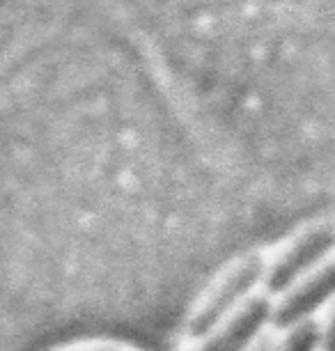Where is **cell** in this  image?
I'll return each instance as SVG.
<instances>
[{
    "label": "cell",
    "mask_w": 335,
    "mask_h": 351,
    "mask_svg": "<svg viewBox=\"0 0 335 351\" xmlns=\"http://www.w3.org/2000/svg\"><path fill=\"white\" fill-rule=\"evenodd\" d=\"M262 274V260L251 257V260L241 262L227 278H223V282L216 287L212 294L207 296V301L202 303L195 317L190 319L188 333L193 337L207 335L209 330L219 326V322L225 317V313L234 308V303L253 287L255 280Z\"/></svg>",
    "instance_id": "1"
},
{
    "label": "cell",
    "mask_w": 335,
    "mask_h": 351,
    "mask_svg": "<svg viewBox=\"0 0 335 351\" xmlns=\"http://www.w3.org/2000/svg\"><path fill=\"white\" fill-rule=\"evenodd\" d=\"M333 241H335V228H331V225L308 232L303 239L275 264V269L271 271V278H269V287L273 291L285 289L301 271L308 269L317 257L324 255L326 250L333 246Z\"/></svg>",
    "instance_id": "2"
},
{
    "label": "cell",
    "mask_w": 335,
    "mask_h": 351,
    "mask_svg": "<svg viewBox=\"0 0 335 351\" xmlns=\"http://www.w3.org/2000/svg\"><path fill=\"white\" fill-rule=\"evenodd\" d=\"M266 315H269V303L264 299L248 303L214 340H209L202 347V351H241L251 342V337L258 333V328L266 319Z\"/></svg>",
    "instance_id": "3"
},
{
    "label": "cell",
    "mask_w": 335,
    "mask_h": 351,
    "mask_svg": "<svg viewBox=\"0 0 335 351\" xmlns=\"http://www.w3.org/2000/svg\"><path fill=\"white\" fill-rule=\"evenodd\" d=\"M335 291V264L324 269L317 278L303 285L297 294L282 303V308L275 313V326H290V324L299 322L301 317L314 310L321 301H326Z\"/></svg>",
    "instance_id": "4"
},
{
    "label": "cell",
    "mask_w": 335,
    "mask_h": 351,
    "mask_svg": "<svg viewBox=\"0 0 335 351\" xmlns=\"http://www.w3.org/2000/svg\"><path fill=\"white\" fill-rule=\"evenodd\" d=\"M314 342H317V328L312 324H303L290 340H287L282 351H312Z\"/></svg>",
    "instance_id": "5"
},
{
    "label": "cell",
    "mask_w": 335,
    "mask_h": 351,
    "mask_svg": "<svg viewBox=\"0 0 335 351\" xmlns=\"http://www.w3.org/2000/svg\"><path fill=\"white\" fill-rule=\"evenodd\" d=\"M328 347L335 351V319H333V326H331V333H328Z\"/></svg>",
    "instance_id": "6"
},
{
    "label": "cell",
    "mask_w": 335,
    "mask_h": 351,
    "mask_svg": "<svg viewBox=\"0 0 335 351\" xmlns=\"http://www.w3.org/2000/svg\"><path fill=\"white\" fill-rule=\"evenodd\" d=\"M97 351H108V349H97Z\"/></svg>",
    "instance_id": "7"
}]
</instances>
